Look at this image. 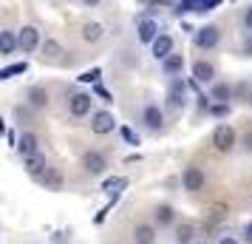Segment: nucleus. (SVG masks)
Here are the masks:
<instances>
[{
	"mask_svg": "<svg viewBox=\"0 0 252 244\" xmlns=\"http://www.w3.org/2000/svg\"><path fill=\"white\" fill-rule=\"evenodd\" d=\"M213 148H216L218 153H229L235 148V131L229 128V125H218V128L213 131Z\"/></svg>",
	"mask_w": 252,
	"mask_h": 244,
	"instance_id": "nucleus-1",
	"label": "nucleus"
},
{
	"mask_svg": "<svg viewBox=\"0 0 252 244\" xmlns=\"http://www.w3.org/2000/svg\"><path fill=\"white\" fill-rule=\"evenodd\" d=\"M105 168H108V159H105L99 151H85L82 153V171L88 176H102Z\"/></svg>",
	"mask_w": 252,
	"mask_h": 244,
	"instance_id": "nucleus-2",
	"label": "nucleus"
},
{
	"mask_svg": "<svg viewBox=\"0 0 252 244\" xmlns=\"http://www.w3.org/2000/svg\"><path fill=\"white\" fill-rule=\"evenodd\" d=\"M218 40H221V32H218L216 26H204V29H198V32H195V37H193L195 48H204V51L216 48Z\"/></svg>",
	"mask_w": 252,
	"mask_h": 244,
	"instance_id": "nucleus-3",
	"label": "nucleus"
},
{
	"mask_svg": "<svg viewBox=\"0 0 252 244\" xmlns=\"http://www.w3.org/2000/svg\"><path fill=\"white\" fill-rule=\"evenodd\" d=\"M204 182H207V176L201 168H187L182 176V185L187 193H198V190H204Z\"/></svg>",
	"mask_w": 252,
	"mask_h": 244,
	"instance_id": "nucleus-4",
	"label": "nucleus"
},
{
	"mask_svg": "<svg viewBox=\"0 0 252 244\" xmlns=\"http://www.w3.org/2000/svg\"><path fill=\"white\" fill-rule=\"evenodd\" d=\"M114 128H116V119H114L111 111H96V114L91 116V131L94 134L105 137V134H111Z\"/></svg>",
	"mask_w": 252,
	"mask_h": 244,
	"instance_id": "nucleus-5",
	"label": "nucleus"
},
{
	"mask_svg": "<svg viewBox=\"0 0 252 244\" xmlns=\"http://www.w3.org/2000/svg\"><path fill=\"white\" fill-rule=\"evenodd\" d=\"M17 40H20V51H23V54H32L37 46H43V43H40V32H37L34 26H23L20 35H17Z\"/></svg>",
	"mask_w": 252,
	"mask_h": 244,
	"instance_id": "nucleus-6",
	"label": "nucleus"
},
{
	"mask_svg": "<svg viewBox=\"0 0 252 244\" xmlns=\"http://www.w3.org/2000/svg\"><path fill=\"white\" fill-rule=\"evenodd\" d=\"M91 105H94L91 94H74L68 100V111H71V116H85V114H91Z\"/></svg>",
	"mask_w": 252,
	"mask_h": 244,
	"instance_id": "nucleus-7",
	"label": "nucleus"
},
{
	"mask_svg": "<svg viewBox=\"0 0 252 244\" xmlns=\"http://www.w3.org/2000/svg\"><path fill=\"white\" fill-rule=\"evenodd\" d=\"M142 122H145L148 131H161V125H164V111H161L159 105H148L142 111Z\"/></svg>",
	"mask_w": 252,
	"mask_h": 244,
	"instance_id": "nucleus-8",
	"label": "nucleus"
},
{
	"mask_svg": "<svg viewBox=\"0 0 252 244\" xmlns=\"http://www.w3.org/2000/svg\"><path fill=\"white\" fill-rule=\"evenodd\" d=\"M184 97H187V85L182 80H170L167 88V108H184Z\"/></svg>",
	"mask_w": 252,
	"mask_h": 244,
	"instance_id": "nucleus-9",
	"label": "nucleus"
},
{
	"mask_svg": "<svg viewBox=\"0 0 252 244\" xmlns=\"http://www.w3.org/2000/svg\"><path fill=\"white\" fill-rule=\"evenodd\" d=\"M193 80L195 82H213L216 80V66L210 60H195L193 63Z\"/></svg>",
	"mask_w": 252,
	"mask_h": 244,
	"instance_id": "nucleus-10",
	"label": "nucleus"
},
{
	"mask_svg": "<svg viewBox=\"0 0 252 244\" xmlns=\"http://www.w3.org/2000/svg\"><path fill=\"white\" fill-rule=\"evenodd\" d=\"M37 182L46 187V190H63V174H60L57 168H51V165L37 176Z\"/></svg>",
	"mask_w": 252,
	"mask_h": 244,
	"instance_id": "nucleus-11",
	"label": "nucleus"
},
{
	"mask_svg": "<svg viewBox=\"0 0 252 244\" xmlns=\"http://www.w3.org/2000/svg\"><path fill=\"white\" fill-rule=\"evenodd\" d=\"M150 51L156 60H167L173 54V37L170 35H159L153 43H150Z\"/></svg>",
	"mask_w": 252,
	"mask_h": 244,
	"instance_id": "nucleus-12",
	"label": "nucleus"
},
{
	"mask_svg": "<svg viewBox=\"0 0 252 244\" xmlns=\"http://www.w3.org/2000/svg\"><path fill=\"white\" fill-rule=\"evenodd\" d=\"M23 168H26V174L32 176V179H37V176L46 171L48 165H46V156L43 153H32V156H23Z\"/></svg>",
	"mask_w": 252,
	"mask_h": 244,
	"instance_id": "nucleus-13",
	"label": "nucleus"
},
{
	"mask_svg": "<svg viewBox=\"0 0 252 244\" xmlns=\"http://www.w3.org/2000/svg\"><path fill=\"white\" fill-rule=\"evenodd\" d=\"M156 236H159V233H156V224H148V221H145V224H136V227H133V244H153Z\"/></svg>",
	"mask_w": 252,
	"mask_h": 244,
	"instance_id": "nucleus-14",
	"label": "nucleus"
},
{
	"mask_svg": "<svg viewBox=\"0 0 252 244\" xmlns=\"http://www.w3.org/2000/svg\"><path fill=\"white\" fill-rule=\"evenodd\" d=\"M173 242L176 244H193L195 242V227L190 224V221L176 224V227H173Z\"/></svg>",
	"mask_w": 252,
	"mask_h": 244,
	"instance_id": "nucleus-15",
	"label": "nucleus"
},
{
	"mask_svg": "<svg viewBox=\"0 0 252 244\" xmlns=\"http://www.w3.org/2000/svg\"><path fill=\"white\" fill-rule=\"evenodd\" d=\"M173 221H176V210H173L170 205H156V208H153V224H156V227H167Z\"/></svg>",
	"mask_w": 252,
	"mask_h": 244,
	"instance_id": "nucleus-16",
	"label": "nucleus"
},
{
	"mask_svg": "<svg viewBox=\"0 0 252 244\" xmlns=\"http://www.w3.org/2000/svg\"><path fill=\"white\" fill-rule=\"evenodd\" d=\"M17 148H20V153L23 156H32V153H40V142H37L34 134H20V139H17Z\"/></svg>",
	"mask_w": 252,
	"mask_h": 244,
	"instance_id": "nucleus-17",
	"label": "nucleus"
},
{
	"mask_svg": "<svg viewBox=\"0 0 252 244\" xmlns=\"http://www.w3.org/2000/svg\"><path fill=\"white\" fill-rule=\"evenodd\" d=\"M14 48H20V40L14 37V32H0V54L9 57L14 54Z\"/></svg>",
	"mask_w": 252,
	"mask_h": 244,
	"instance_id": "nucleus-18",
	"label": "nucleus"
},
{
	"mask_svg": "<svg viewBox=\"0 0 252 244\" xmlns=\"http://www.w3.org/2000/svg\"><path fill=\"white\" fill-rule=\"evenodd\" d=\"M156 37H159V26L153 23V20H142L139 23V40L142 43H153Z\"/></svg>",
	"mask_w": 252,
	"mask_h": 244,
	"instance_id": "nucleus-19",
	"label": "nucleus"
},
{
	"mask_svg": "<svg viewBox=\"0 0 252 244\" xmlns=\"http://www.w3.org/2000/svg\"><path fill=\"white\" fill-rule=\"evenodd\" d=\"M210 97H213V100H218V103H227V100H232V97H235V88H232L229 82H216Z\"/></svg>",
	"mask_w": 252,
	"mask_h": 244,
	"instance_id": "nucleus-20",
	"label": "nucleus"
},
{
	"mask_svg": "<svg viewBox=\"0 0 252 244\" xmlns=\"http://www.w3.org/2000/svg\"><path fill=\"white\" fill-rule=\"evenodd\" d=\"M29 105H32V108H48V91L40 88V85H34V88L29 91Z\"/></svg>",
	"mask_w": 252,
	"mask_h": 244,
	"instance_id": "nucleus-21",
	"label": "nucleus"
},
{
	"mask_svg": "<svg viewBox=\"0 0 252 244\" xmlns=\"http://www.w3.org/2000/svg\"><path fill=\"white\" fill-rule=\"evenodd\" d=\"M184 69V57L182 54H170V57L167 60H161V71H164V74H179V71Z\"/></svg>",
	"mask_w": 252,
	"mask_h": 244,
	"instance_id": "nucleus-22",
	"label": "nucleus"
},
{
	"mask_svg": "<svg viewBox=\"0 0 252 244\" xmlns=\"http://www.w3.org/2000/svg\"><path fill=\"white\" fill-rule=\"evenodd\" d=\"M102 35H105V29L99 23H85L82 26V40H85V43H96V40H102Z\"/></svg>",
	"mask_w": 252,
	"mask_h": 244,
	"instance_id": "nucleus-23",
	"label": "nucleus"
},
{
	"mask_svg": "<svg viewBox=\"0 0 252 244\" xmlns=\"http://www.w3.org/2000/svg\"><path fill=\"white\" fill-rule=\"evenodd\" d=\"M43 54H46V57H60V54H63V46H60L57 40H51V37H48V40H43Z\"/></svg>",
	"mask_w": 252,
	"mask_h": 244,
	"instance_id": "nucleus-24",
	"label": "nucleus"
},
{
	"mask_svg": "<svg viewBox=\"0 0 252 244\" xmlns=\"http://www.w3.org/2000/svg\"><path fill=\"white\" fill-rule=\"evenodd\" d=\"M23 71H26V63H14V66L0 71V80H12L14 74H23Z\"/></svg>",
	"mask_w": 252,
	"mask_h": 244,
	"instance_id": "nucleus-25",
	"label": "nucleus"
},
{
	"mask_svg": "<svg viewBox=\"0 0 252 244\" xmlns=\"http://www.w3.org/2000/svg\"><path fill=\"white\" fill-rule=\"evenodd\" d=\"M207 216H210V221H221L224 216H227V208H224V205H216V208H210Z\"/></svg>",
	"mask_w": 252,
	"mask_h": 244,
	"instance_id": "nucleus-26",
	"label": "nucleus"
},
{
	"mask_svg": "<svg viewBox=\"0 0 252 244\" xmlns=\"http://www.w3.org/2000/svg\"><path fill=\"white\" fill-rule=\"evenodd\" d=\"M252 97V88L247 82H238V88H235V100H250Z\"/></svg>",
	"mask_w": 252,
	"mask_h": 244,
	"instance_id": "nucleus-27",
	"label": "nucleus"
},
{
	"mask_svg": "<svg viewBox=\"0 0 252 244\" xmlns=\"http://www.w3.org/2000/svg\"><path fill=\"white\" fill-rule=\"evenodd\" d=\"M96 77H99V69H91V71H85V74H82L80 80H82V82H94Z\"/></svg>",
	"mask_w": 252,
	"mask_h": 244,
	"instance_id": "nucleus-28",
	"label": "nucleus"
},
{
	"mask_svg": "<svg viewBox=\"0 0 252 244\" xmlns=\"http://www.w3.org/2000/svg\"><path fill=\"white\" fill-rule=\"evenodd\" d=\"M122 137H125V139L130 142V145H139V137H136V134H133L130 128H122Z\"/></svg>",
	"mask_w": 252,
	"mask_h": 244,
	"instance_id": "nucleus-29",
	"label": "nucleus"
},
{
	"mask_svg": "<svg viewBox=\"0 0 252 244\" xmlns=\"http://www.w3.org/2000/svg\"><path fill=\"white\" fill-rule=\"evenodd\" d=\"M244 151L252 153V131H247V134H244Z\"/></svg>",
	"mask_w": 252,
	"mask_h": 244,
	"instance_id": "nucleus-30",
	"label": "nucleus"
},
{
	"mask_svg": "<svg viewBox=\"0 0 252 244\" xmlns=\"http://www.w3.org/2000/svg\"><path fill=\"white\" fill-rule=\"evenodd\" d=\"M244 242L252 244V221H247V224H244Z\"/></svg>",
	"mask_w": 252,
	"mask_h": 244,
	"instance_id": "nucleus-31",
	"label": "nucleus"
},
{
	"mask_svg": "<svg viewBox=\"0 0 252 244\" xmlns=\"http://www.w3.org/2000/svg\"><path fill=\"white\" fill-rule=\"evenodd\" d=\"M244 26H247V29H252V6L244 12Z\"/></svg>",
	"mask_w": 252,
	"mask_h": 244,
	"instance_id": "nucleus-32",
	"label": "nucleus"
},
{
	"mask_svg": "<svg viewBox=\"0 0 252 244\" xmlns=\"http://www.w3.org/2000/svg\"><path fill=\"white\" fill-rule=\"evenodd\" d=\"M218 244H238V239H235V236H221Z\"/></svg>",
	"mask_w": 252,
	"mask_h": 244,
	"instance_id": "nucleus-33",
	"label": "nucleus"
},
{
	"mask_svg": "<svg viewBox=\"0 0 252 244\" xmlns=\"http://www.w3.org/2000/svg\"><path fill=\"white\" fill-rule=\"evenodd\" d=\"M213 114H218V116H221V114H227V108H224V103H221V105H216V108H213Z\"/></svg>",
	"mask_w": 252,
	"mask_h": 244,
	"instance_id": "nucleus-34",
	"label": "nucleus"
},
{
	"mask_svg": "<svg viewBox=\"0 0 252 244\" xmlns=\"http://www.w3.org/2000/svg\"><path fill=\"white\" fill-rule=\"evenodd\" d=\"M82 6H96V3H99V0H80Z\"/></svg>",
	"mask_w": 252,
	"mask_h": 244,
	"instance_id": "nucleus-35",
	"label": "nucleus"
},
{
	"mask_svg": "<svg viewBox=\"0 0 252 244\" xmlns=\"http://www.w3.org/2000/svg\"><path fill=\"white\" fill-rule=\"evenodd\" d=\"M193 244H207V239H195V242Z\"/></svg>",
	"mask_w": 252,
	"mask_h": 244,
	"instance_id": "nucleus-36",
	"label": "nucleus"
},
{
	"mask_svg": "<svg viewBox=\"0 0 252 244\" xmlns=\"http://www.w3.org/2000/svg\"><path fill=\"white\" fill-rule=\"evenodd\" d=\"M250 103H252V97H250Z\"/></svg>",
	"mask_w": 252,
	"mask_h": 244,
	"instance_id": "nucleus-37",
	"label": "nucleus"
}]
</instances>
